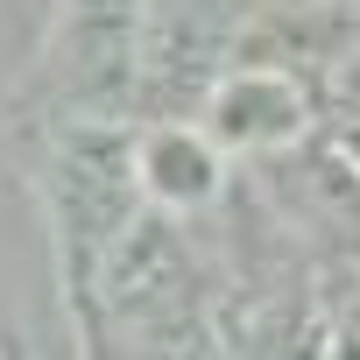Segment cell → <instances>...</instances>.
I'll return each instance as SVG.
<instances>
[{
  "label": "cell",
  "instance_id": "obj_1",
  "mask_svg": "<svg viewBox=\"0 0 360 360\" xmlns=\"http://www.w3.org/2000/svg\"><path fill=\"white\" fill-rule=\"evenodd\" d=\"M43 205L57 226V262H64V297H92V276L106 248L134 226L141 212V176H134V127L120 113H64L50 148H43Z\"/></svg>",
  "mask_w": 360,
  "mask_h": 360
},
{
  "label": "cell",
  "instance_id": "obj_2",
  "mask_svg": "<svg viewBox=\"0 0 360 360\" xmlns=\"http://www.w3.org/2000/svg\"><path fill=\"white\" fill-rule=\"evenodd\" d=\"M141 15L148 0H64L43 50V78L64 113H120L141 92Z\"/></svg>",
  "mask_w": 360,
  "mask_h": 360
},
{
  "label": "cell",
  "instance_id": "obj_3",
  "mask_svg": "<svg viewBox=\"0 0 360 360\" xmlns=\"http://www.w3.org/2000/svg\"><path fill=\"white\" fill-rule=\"evenodd\" d=\"M205 134L219 148L283 155L311 134V92L276 64H240V71L205 85Z\"/></svg>",
  "mask_w": 360,
  "mask_h": 360
},
{
  "label": "cell",
  "instance_id": "obj_4",
  "mask_svg": "<svg viewBox=\"0 0 360 360\" xmlns=\"http://www.w3.org/2000/svg\"><path fill=\"white\" fill-rule=\"evenodd\" d=\"M134 176H141V198L162 212H205L226 191L219 141L176 113H155L134 127Z\"/></svg>",
  "mask_w": 360,
  "mask_h": 360
}]
</instances>
